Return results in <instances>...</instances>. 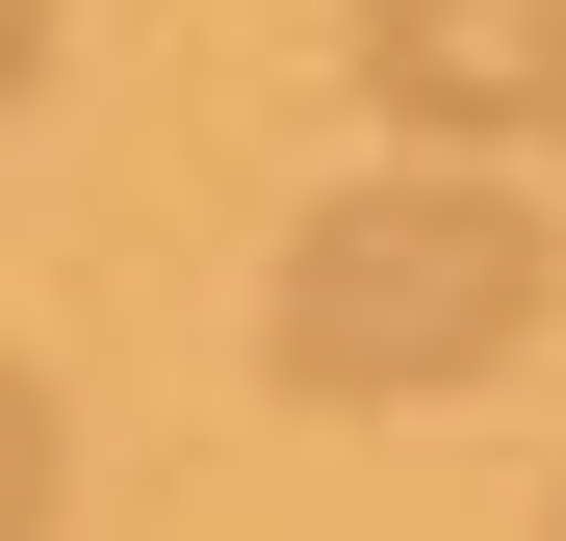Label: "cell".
I'll return each instance as SVG.
<instances>
[{"label":"cell","mask_w":566,"mask_h":541,"mask_svg":"<svg viewBox=\"0 0 566 541\" xmlns=\"http://www.w3.org/2000/svg\"><path fill=\"white\" fill-rule=\"evenodd\" d=\"M541 541H566V516H541Z\"/></svg>","instance_id":"5b68a950"},{"label":"cell","mask_w":566,"mask_h":541,"mask_svg":"<svg viewBox=\"0 0 566 541\" xmlns=\"http://www.w3.org/2000/svg\"><path fill=\"white\" fill-rule=\"evenodd\" d=\"M27 77H52V0H0V104H27Z\"/></svg>","instance_id":"277c9868"},{"label":"cell","mask_w":566,"mask_h":541,"mask_svg":"<svg viewBox=\"0 0 566 541\" xmlns=\"http://www.w3.org/2000/svg\"><path fill=\"white\" fill-rule=\"evenodd\" d=\"M360 104H387L412 155L566 129V0H360Z\"/></svg>","instance_id":"7a4b0ae2"},{"label":"cell","mask_w":566,"mask_h":541,"mask_svg":"<svg viewBox=\"0 0 566 541\" xmlns=\"http://www.w3.org/2000/svg\"><path fill=\"white\" fill-rule=\"evenodd\" d=\"M52 490H77V438H52V387L0 361V541H52Z\"/></svg>","instance_id":"3957f363"},{"label":"cell","mask_w":566,"mask_h":541,"mask_svg":"<svg viewBox=\"0 0 566 541\" xmlns=\"http://www.w3.org/2000/svg\"><path fill=\"white\" fill-rule=\"evenodd\" d=\"M541 207L490 155H412V180H335L310 232H283V284H258V361L310 413H387V387H490V361L541 335Z\"/></svg>","instance_id":"6da1fadb"}]
</instances>
